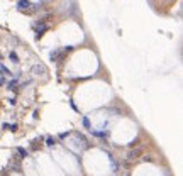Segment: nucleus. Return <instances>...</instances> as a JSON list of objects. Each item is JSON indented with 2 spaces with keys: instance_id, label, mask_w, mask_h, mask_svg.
<instances>
[{
  "instance_id": "2",
  "label": "nucleus",
  "mask_w": 183,
  "mask_h": 176,
  "mask_svg": "<svg viewBox=\"0 0 183 176\" xmlns=\"http://www.w3.org/2000/svg\"><path fill=\"white\" fill-rule=\"evenodd\" d=\"M10 59H12L14 63H19V58H17V54H15V53H10Z\"/></svg>"
},
{
  "instance_id": "1",
  "label": "nucleus",
  "mask_w": 183,
  "mask_h": 176,
  "mask_svg": "<svg viewBox=\"0 0 183 176\" xmlns=\"http://www.w3.org/2000/svg\"><path fill=\"white\" fill-rule=\"evenodd\" d=\"M17 7H19L20 12H27V14H31V12H34V10H38V3H31L29 0H20L19 3H17Z\"/></svg>"
}]
</instances>
